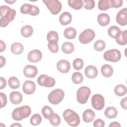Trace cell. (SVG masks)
<instances>
[{
  "label": "cell",
  "mask_w": 127,
  "mask_h": 127,
  "mask_svg": "<svg viewBox=\"0 0 127 127\" xmlns=\"http://www.w3.org/2000/svg\"><path fill=\"white\" fill-rule=\"evenodd\" d=\"M0 26L1 27H4L7 26L9 23L12 21L16 15V11L10 8L7 5H2L0 7Z\"/></svg>",
  "instance_id": "cell-1"
},
{
  "label": "cell",
  "mask_w": 127,
  "mask_h": 127,
  "mask_svg": "<svg viewBox=\"0 0 127 127\" xmlns=\"http://www.w3.org/2000/svg\"><path fill=\"white\" fill-rule=\"evenodd\" d=\"M31 113L30 107L27 105L15 108L12 113V117L15 121H20L28 117Z\"/></svg>",
  "instance_id": "cell-2"
},
{
  "label": "cell",
  "mask_w": 127,
  "mask_h": 127,
  "mask_svg": "<svg viewBox=\"0 0 127 127\" xmlns=\"http://www.w3.org/2000/svg\"><path fill=\"white\" fill-rule=\"evenodd\" d=\"M63 115L65 121L70 126L76 127L80 123L79 115L74 111L70 109L65 110L63 112Z\"/></svg>",
  "instance_id": "cell-3"
},
{
  "label": "cell",
  "mask_w": 127,
  "mask_h": 127,
  "mask_svg": "<svg viewBox=\"0 0 127 127\" xmlns=\"http://www.w3.org/2000/svg\"><path fill=\"white\" fill-rule=\"evenodd\" d=\"M91 90L87 86H81L77 91L76 99L77 101L81 104H85L90 96Z\"/></svg>",
  "instance_id": "cell-4"
},
{
  "label": "cell",
  "mask_w": 127,
  "mask_h": 127,
  "mask_svg": "<svg viewBox=\"0 0 127 127\" xmlns=\"http://www.w3.org/2000/svg\"><path fill=\"white\" fill-rule=\"evenodd\" d=\"M64 93L61 89H56L53 90L48 95V100L54 105L59 104L64 99Z\"/></svg>",
  "instance_id": "cell-5"
},
{
  "label": "cell",
  "mask_w": 127,
  "mask_h": 127,
  "mask_svg": "<svg viewBox=\"0 0 127 127\" xmlns=\"http://www.w3.org/2000/svg\"><path fill=\"white\" fill-rule=\"evenodd\" d=\"M43 2L52 14H58L62 9V3L58 0H43Z\"/></svg>",
  "instance_id": "cell-6"
},
{
  "label": "cell",
  "mask_w": 127,
  "mask_h": 127,
  "mask_svg": "<svg viewBox=\"0 0 127 127\" xmlns=\"http://www.w3.org/2000/svg\"><path fill=\"white\" fill-rule=\"evenodd\" d=\"M106 61L111 62H118L121 58V54L117 49H111L106 51L103 54Z\"/></svg>",
  "instance_id": "cell-7"
},
{
  "label": "cell",
  "mask_w": 127,
  "mask_h": 127,
  "mask_svg": "<svg viewBox=\"0 0 127 127\" xmlns=\"http://www.w3.org/2000/svg\"><path fill=\"white\" fill-rule=\"evenodd\" d=\"M95 33L91 29H86L82 32L79 36V42L83 44H87L91 42L95 38Z\"/></svg>",
  "instance_id": "cell-8"
},
{
  "label": "cell",
  "mask_w": 127,
  "mask_h": 127,
  "mask_svg": "<svg viewBox=\"0 0 127 127\" xmlns=\"http://www.w3.org/2000/svg\"><path fill=\"white\" fill-rule=\"evenodd\" d=\"M37 82L38 84L41 86L50 88L55 85L56 81L55 79L52 77L48 76L45 74H41L38 77Z\"/></svg>",
  "instance_id": "cell-9"
},
{
  "label": "cell",
  "mask_w": 127,
  "mask_h": 127,
  "mask_svg": "<svg viewBox=\"0 0 127 127\" xmlns=\"http://www.w3.org/2000/svg\"><path fill=\"white\" fill-rule=\"evenodd\" d=\"M91 104L93 108L95 110H101L105 106L104 97L101 94H94L91 98Z\"/></svg>",
  "instance_id": "cell-10"
},
{
  "label": "cell",
  "mask_w": 127,
  "mask_h": 127,
  "mask_svg": "<svg viewBox=\"0 0 127 127\" xmlns=\"http://www.w3.org/2000/svg\"><path fill=\"white\" fill-rule=\"evenodd\" d=\"M116 20L117 22L122 26L127 24V9L124 8L119 11L116 16Z\"/></svg>",
  "instance_id": "cell-11"
},
{
  "label": "cell",
  "mask_w": 127,
  "mask_h": 127,
  "mask_svg": "<svg viewBox=\"0 0 127 127\" xmlns=\"http://www.w3.org/2000/svg\"><path fill=\"white\" fill-rule=\"evenodd\" d=\"M42 58V54L41 52L37 49H34L30 51L27 56L28 61L32 63H37L41 60Z\"/></svg>",
  "instance_id": "cell-12"
},
{
  "label": "cell",
  "mask_w": 127,
  "mask_h": 127,
  "mask_svg": "<svg viewBox=\"0 0 127 127\" xmlns=\"http://www.w3.org/2000/svg\"><path fill=\"white\" fill-rule=\"evenodd\" d=\"M36 89V85L35 83L31 80L25 81L22 86L23 92L27 95L33 94Z\"/></svg>",
  "instance_id": "cell-13"
},
{
  "label": "cell",
  "mask_w": 127,
  "mask_h": 127,
  "mask_svg": "<svg viewBox=\"0 0 127 127\" xmlns=\"http://www.w3.org/2000/svg\"><path fill=\"white\" fill-rule=\"evenodd\" d=\"M37 73L38 69L34 65H27L23 69V74L27 77L33 78L36 76Z\"/></svg>",
  "instance_id": "cell-14"
},
{
  "label": "cell",
  "mask_w": 127,
  "mask_h": 127,
  "mask_svg": "<svg viewBox=\"0 0 127 127\" xmlns=\"http://www.w3.org/2000/svg\"><path fill=\"white\" fill-rule=\"evenodd\" d=\"M57 67L58 70L64 73H67L70 68V64L69 62L65 60H61L57 64Z\"/></svg>",
  "instance_id": "cell-15"
},
{
  "label": "cell",
  "mask_w": 127,
  "mask_h": 127,
  "mask_svg": "<svg viewBox=\"0 0 127 127\" xmlns=\"http://www.w3.org/2000/svg\"><path fill=\"white\" fill-rule=\"evenodd\" d=\"M84 73L87 77L90 79H93L97 76L98 70L95 66L89 65L85 68Z\"/></svg>",
  "instance_id": "cell-16"
},
{
  "label": "cell",
  "mask_w": 127,
  "mask_h": 127,
  "mask_svg": "<svg viewBox=\"0 0 127 127\" xmlns=\"http://www.w3.org/2000/svg\"><path fill=\"white\" fill-rule=\"evenodd\" d=\"M9 98L10 102L14 105L20 104L22 101V95L18 91H13L10 93Z\"/></svg>",
  "instance_id": "cell-17"
},
{
  "label": "cell",
  "mask_w": 127,
  "mask_h": 127,
  "mask_svg": "<svg viewBox=\"0 0 127 127\" xmlns=\"http://www.w3.org/2000/svg\"><path fill=\"white\" fill-rule=\"evenodd\" d=\"M95 117V114L93 111L88 109L85 110L82 114L83 120L85 123H90L93 121Z\"/></svg>",
  "instance_id": "cell-18"
},
{
  "label": "cell",
  "mask_w": 127,
  "mask_h": 127,
  "mask_svg": "<svg viewBox=\"0 0 127 127\" xmlns=\"http://www.w3.org/2000/svg\"><path fill=\"white\" fill-rule=\"evenodd\" d=\"M72 20V16L70 13L64 12L61 14L59 17V21L63 25H66L70 23Z\"/></svg>",
  "instance_id": "cell-19"
},
{
  "label": "cell",
  "mask_w": 127,
  "mask_h": 127,
  "mask_svg": "<svg viewBox=\"0 0 127 127\" xmlns=\"http://www.w3.org/2000/svg\"><path fill=\"white\" fill-rule=\"evenodd\" d=\"M97 21L101 26H105L109 24L110 18L107 13H100L97 16Z\"/></svg>",
  "instance_id": "cell-20"
},
{
  "label": "cell",
  "mask_w": 127,
  "mask_h": 127,
  "mask_svg": "<svg viewBox=\"0 0 127 127\" xmlns=\"http://www.w3.org/2000/svg\"><path fill=\"white\" fill-rule=\"evenodd\" d=\"M121 29L117 26H112L108 30V35L112 38L117 39L121 33Z\"/></svg>",
  "instance_id": "cell-21"
},
{
  "label": "cell",
  "mask_w": 127,
  "mask_h": 127,
  "mask_svg": "<svg viewBox=\"0 0 127 127\" xmlns=\"http://www.w3.org/2000/svg\"><path fill=\"white\" fill-rule=\"evenodd\" d=\"M23 45L19 42H15L12 44L10 47V50L11 52L16 55L21 54L23 51Z\"/></svg>",
  "instance_id": "cell-22"
},
{
  "label": "cell",
  "mask_w": 127,
  "mask_h": 127,
  "mask_svg": "<svg viewBox=\"0 0 127 127\" xmlns=\"http://www.w3.org/2000/svg\"><path fill=\"white\" fill-rule=\"evenodd\" d=\"M102 74L106 77H111L113 73V68L109 64H105L102 66L101 69Z\"/></svg>",
  "instance_id": "cell-23"
},
{
  "label": "cell",
  "mask_w": 127,
  "mask_h": 127,
  "mask_svg": "<svg viewBox=\"0 0 127 127\" xmlns=\"http://www.w3.org/2000/svg\"><path fill=\"white\" fill-rule=\"evenodd\" d=\"M104 114L108 119H113L117 117L118 111L115 107H108L105 111Z\"/></svg>",
  "instance_id": "cell-24"
},
{
  "label": "cell",
  "mask_w": 127,
  "mask_h": 127,
  "mask_svg": "<svg viewBox=\"0 0 127 127\" xmlns=\"http://www.w3.org/2000/svg\"><path fill=\"white\" fill-rule=\"evenodd\" d=\"M64 37L67 39H73L76 35V31L73 27H69L66 28L64 32Z\"/></svg>",
  "instance_id": "cell-25"
},
{
  "label": "cell",
  "mask_w": 127,
  "mask_h": 127,
  "mask_svg": "<svg viewBox=\"0 0 127 127\" xmlns=\"http://www.w3.org/2000/svg\"><path fill=\"white\" fill-rule=\"evenodd\" d=\"M33 32V29L31 26L26 25L23 26L21 29V34L25 38L30 37Z\"/></svg>",
  "instance_id": "cell-26"
},
{
  "label": "cell",
  "mask_w": 127,
  "mask_h": 127,
  "mask_svg": "<svg viewBox=\"0 0 127 127\" xmlns=\"http://www.w3.org/2000/svg\"><path fill=\"white\" fill-rule=\"evenodd\" d=\"M74 50V47L72 43L69 42H66L63 44L62 50L63 53L67 54H71Z\"/></svg>",
  "instance_id": "cell-27"
},
{
  "label": "cell",
  "mask_w": 127,
  "mask_h": 127,
  "mask_svg": "<svg viewBox=\"0 0 127 127\" xmlns=\"http://www.w3.org/2000/svg\"><path fill=\"white\" fill-rule=\"evenodd\" d=\"M68 3L69 6L75 10L80 9L83 6V2L81 0H68Z\"/></svg>",
  "instance_id": "cell-28"
},
{
  "label": "cell",
  "mask_w": 127,
  "mask_h": 127,
  "mask_svg": "<svg viewBox=\"0 0 127 127\" xmlns=\"http://www.w3.org/2000/svg\"><path fill=\"white\" fill-rule=\"evenodd\" d=\"M115 93L118 96H123L127 93V88L123 84H118L114 88Z\"/></svg>",
  "instance_id": "cell-29"
},
{
  "label": "cell",
  "mask_w": 127,
  "mask_h": 127,
  "mask_svg": "<svg viewBox=\"0 0 127 127\" xmlns=\"http://www.w3.org/2000/svg\"><path fill=\"white\" fill-rule=\"evenodd\" d=\"M116 42L121 45H125L127 43V30L122 31L120 36L116 39Z\"/></svg>",
  "instance_id": "cell-30"
},
{
  "label": "cell",
  "mask_w": 127,
  "mask_h": 127,
  "mask_svg": "<svg viewBox=\"0 0 127 127\" xmlns=\"http://www.w3.org/2000/svg\"><path fill=\"white\" fill-rule=\"evenodd\" d=\"M98 7L101 10H106L111 8L110 0H100L98 3Z\"/></svg>",
  "instance_id": "cell-31"
},
{
  "label": "cell",
  "mask_w": 127,
  "mask_h": 127,
  "mask_svg": "<svg viewBox=\"0 0 127 127\" xmlns=\"http://www.w3.org/2000/svg\"><path fill=\"white\" fill-rule=\"evenodd\" d=\"M8 84L9 86L12 89L18 88L20 86V81L19 79L15 77H10L8 80Z\"/></svg>",
  "instance_id": "cell-32"
},
{
  "label": "cell",
  "mask_w": 127,
  "mask_h": 127,
  "mask_svg": "<svg viewBox=\"0 0 127 127\" xmlns=\"http://www.w3.org/2000/svg\"><path fill=\"white\" fill-rule=\"evenodd\" d=\"M50 124L53 126H58L61 123V118L56 113H53L49 119Z\"/></svg>",
  "instance_id": "cell-33"
},
{
  "label": "cell",
  "mask_w": 127,
  "mask_h": 127,
  "mask_svg": "<svg viewBox=\"0 0 127 127\" xmlns=\"http://www.w3.org/2000/svg\"><path fill=\"white\" fill-rule=\"evenodd\" d=\"M71 79L72 82L76 84L81 83L83 79V77L82 74L79 72H74L71 77Z\"/></svg>",
  "instance_id": "cell-34"
},
{
  "label": "cell",
  "mask_w": 127,
  "mask_h": 127,
  "mask_svg": "<svg viewBox=\"0 0 127 127\" xmlns=\"http://www.w3.org/2000/svg\"><path fill=\"white\" fill-rule=\"evenodd\" d=\"M42 113L46 119H49L50 116L54 113L53 109L48 106H44L42 109Z\"/></svg>",
  "instance_id": "cell-35"
},
{
  "label": "cell",
  "mask_w": 127,
  "mask_h": 127,
  "mask_svg": "<svg viewBox=\"0 0 127 127\" xmlns=\"http://www.w3.org/2000/svg\"><path fill=\"white\" fill-rule=\"evenodd\" d=\"M48 47L49 50L53 53H57L59 51V46L58 42L56 41H49L48 44Z\"/></svg>",
  "instance_id": "cell-36"
},
{
  "label": "cell",
  "mask_w": 127,
  "mask_h": 127,
  "mask_svg": "<svg viewBox=\"0 0 127 127\" xmlns=\"http://www.w3.org/2000/svg\"><path fill=\"white\" fill-rule=\"evenodd\" d=\"M42 121V117L39 114H34L30 118V123L33 126H37L39 125Z\"/></svg>",
  "instance_id": "cell-37"
},
{
  "label": "cell",
  "mask_w": 127,
  "mask_h": 127,
  "mask_svg": "<svg viewBox=\"0 0 127 127\" xmlns=\"http://www.w3.org/2000/svg\"><path fill=\"white\" fill-rule=\"evenodd\" d=\"M105 43L102 40H98L94 44V48L97 51H102L105 48Z\"/></svg>",
  "instance_id": "cell-38"
},
{
  "label": "cell",
  "mask_w": 127,
  "mask_h": 127,
  "mask_svg": "<svg viewBox=\"0 0 127 127\" xmlns=\"http://www.w3.org/2000/svg\"><path fill=\"white\" fill-rule=\"evenodd\" d=\"M73 68L77 70H80L83 67L84 62L83 60L80 58H76L73 61L72 63Z\"/></svg>",
  "instance_id": "cell-39"
},
{
  "label": "cell",
  "mask_w": 127,
  "mask_h": 127,
  "mask_svg": "<svg viewBox=\"0 0 127 127\" xmlns=\"http://www.w3.org/2000/svg\"><path fill=\"white\" fill-rule=\"evenodd\" d=\"M33 5L29 3H25L23 4L20 9L21 13L22 14H30L32 11Z\"/></svg>",
  "instance_id": "cell-40"
},
{
  "label": "cell",
  "mask_w": 127,
  "mask_h": 127,
  "mask_svg": "<svg viewBox=\"0 0 127 127\" xmlns=\"http://www.w3.org/2000/svg\"><path fill=\"white\" fill-rule=\"evenodd\" d=\"M47 39L48 41L59 40V35L58 33L55 31H50L47 35Z\"/></svg>",
  "instance_id": "cell-41"
},
{
  "label": "cell",
  "mask_w": 127,
  "mask_h": 127,
  "mask_svg": "<svg viewBox=\"0 0 127 127\" xmlns=\"http://www.w3.org/2000/svg\"><path fill=\"white\" fill-rule=\"evenodd\" d=\"M82 2L83 6L86 9H92L95 6V1L93 0H84Z\"/></svg>",
  "instance_id": "cell-42"
},
{
  "label": "cell",
  "mask_w": 127,
  "mask_h": 127,
  "mask_svg": "<svg viewBox=\"0 0 127 127\" xmlns=\"http://www.w3.org/2000/svg\"><path fill=\"white\" fill-rule=\"evenodd\" d=\"M111 7L118 8L123 5V1L122 0H110Z\"/></svg>",
  "instance_id": "cell-43"
},
{
  "label": "cell",
  "mask_w": 127,
  "mask_h": 127,
  "mask_svg": "<svg viewBox=\"0 0 127 127\" xmlns=\"http://www.w3.org/2000/svg\"><path fill=\"white\" fill-rule=\"evenodd\" d=\"M0 100H1L0 108H2L4 107L7 103V98L5 94L2 92L0 93Z\"/></svg>",
  "instance_id": "cell-44"
},
{
  "label": "cell",
  "mask_w": 127,
  "mask_h": 127,
  "mask_svg": "<svg viewBox=\"0 0 127 127\" xmlns=\"http://www.w3.org/2000/svg\"><path fill=\"white\" fill-rule=\"evenodd\" d=\"M93 126L95 127H104L105 126V122L101 119H98L93 123Z\"/></svg>",
  "instance_id": "cell-45"
},
{
  "label": "cell",
  "mask_w": 127,
  "mask_h": 127,
  "mask_svg": "<svg viewBox=\"0 0 127 127\" xmlns=\"http://www.w3.org/2000/svg\"><path fill=\"white\" fill-rule=\"evenodd\" d=\"M39 12H40V10H39V8H38V7H37L36 5H33L32 11L29 14L32 16H36V15H37L39 13Z\"/></svg>",
  "instance_id": "cell-46"
},
{
  "label": "cell",
  "mask_w": 127,
  "mask_h": 127,
  "mask_svg": "<svg viewBox=\"0 0 127 127\" xmlns=\"http://www.w3.org/2000/svg\"><path fill=\"white\" fill-rule=\"evenodd\" d=\"M0 89H2L5 87L6 85V81L5 79L2 77H0Z\"/></svg>",
  "instance_id": "cell-47"
},
{
  "label": "cell",
  "mask_w": 127,
  "mask_h": 127,
  "mask_svg": "<svg viewBox=\"0 0 127 127\" xmlns=\"http://www.w3.org/2000/svg\"><path fill=\"white\" fill-rule=\"evenodd\" d=\"M127 97H125V98L122 99L121 101V107L125 110L127 109Z\"/></svg>",
  "instance_id": "cell-48"
},
{
  "label": "cell",
  "mask_w": 127,
  "mask_h": 127,
  "mask_svg": "<svg viewBox=\"0 0 127 127\" xmlns=\"http://www.w3.org/2000/svg\"><path fill=\"white\" fill-rule=\"evenodd\" d=\"M6 63V60L4 57L2 56H0V67L1 68Z\"/></svg>",
  "instance_id": "cell-49"
},
{
  "label": "cell",
  "mask_w": 127,
  "mask_h": 127,
  "mask_svg": "<svg viewBox=\"0 0 127 127\" xmlns=\"http://www.w3.org/2000/svg\"><path fill=\"white\" fill-rule=\"evenodd\" d=\"M0 52H2L3 51L5 50V49L6 48L5 44L2 40L0 41Z\"/></svg>",
  "instance_id": "cell-50"
},
{
  "label": "cell",
  "mask_w": 127,
  "mask_h": 127,
  "mask_svg": "<svg viewBox=\"0 0 127 127\" xmlns=\"http://www.w3.org/2000/svg\"><path fill=\"white\" fill-rule=\"evenodd\" d=\"M109 127H121V125L120 124L117 122H114L111 123L109 125Z\"/></svg>",
  "instance_id": "cell-51"
},
{
  "label": "cell",
  "mask_w": 127,
  "mask_h": 127,
  "mask_svg": "<svg viewBox=\"0 0 127 127\" xmlns=\"http://www.w3.org/2000/svg\"><path fill=\"white\" fill-rule=\"evenodd\" d=\"M10 127H22V126L18 123H14V124L11 125L10 126Z\"/></svg>",
  "instance_id": "cell-52"
},
{
  "label": "cell",
  "mask_w": 127,
  "mask_h": 127,
  "mask_svg": "<svg viewBox=\"0 0 127 127\" xmlns=\"http://www.w3.org/2000/svg\"><path fill=\"white\" fill-rule=\"evenodd\" d=\"M16 0H5V1L8 3H9V4H13L14 2H15Z\"/></svg>",
  "instance_id": "cell-53"
}]
</instances>
